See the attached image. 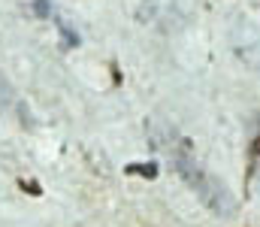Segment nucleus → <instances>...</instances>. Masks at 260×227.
Listing matches in <instances>:
<instances>
[{
    "instance_id": "nucleus-1",
    "label": "nucleus",
    "mask_w": 260,
    "mask_h": 227,
    "mask_svg": "<svg viewBox=\"0 0 260 227\" xmlns=\"http://www.w3.org/2000/svg\"><path fill=\"white\" fill-rule=\"evenodd\" d=\"M176 170H179V176L191 185V191H194L215 215H233V212H236V200H233V194L227 191V185H224L218 176H212L209 170H203L194 157L176 154Z\"/></svg>"
}]
</instances>
